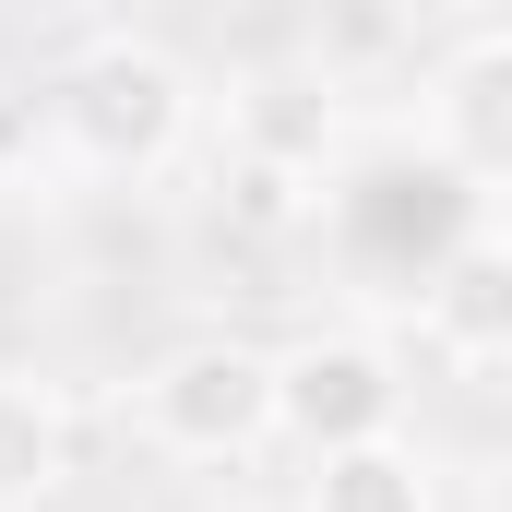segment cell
<instances>
[{"label":"cell","mask_w":512,"mask_h":512,"mask_svg":"<svg viewBox=\"0 0 512 512\" xmlns=\"http://www.w3.org/2000/svg\"><path fill=\"white\" fill-rule=\"evenodd\" d=\"M60 131L96 155V167H167L179 131H191V72L143 36H108L60 72Z\"/></svg>","instance_id":"obj_1"},{"label":"cell","mask_w":512,"mask_h":512,"mask_svg":"<svg viewBox=\"0 0 512 512\" xmlns=\"http://www.w3.org/2000/svg\"><path fill=\"white\" fill-rule=\"evenodd\" d=\"M143 429H155L167 453H191V465H227V453L274 441V358L239 346V334L167 346V358L143 370Z\"/></svg>","instance_id":"obj_2"},{"label":"cell","mask_w":512,"mask_h":512,"mask_svg":"<svg viewBox=\"0 0 512 512\" xmlns=\"http://www.w3.org/2000/svg\"><path fill=\"white\" fill-rule=\"evenodd\" d=\"M346 239H358V262L429 286L465 239H489V191H477L453 155H393V167H370V179L346 191Z\"/></svg>","instance_id":"obj_3"},{"label":"cell","mask_w":512,"mask_h":512,"mask_svg":"<svg viewBox=\"0 0 512 512\" xmlns=\"http://www.w3.org/2000/svg\"><path fill=\"white\" fill-rule=\"evenodd\" d=\"M274 429L322 465V453H358V441H405V382L370 334H310L274 358Z\"/></svg>","instance_id":"obj_4"},{"label":"cell","mask_w":512,"mask_h":512,"mask_svg":"<svg viewBox=\"0 0 512 512\" xmlns=\"http://www.w3.org/2000/svg\"><path fill=\"white\" fill-rule=\"evenodd\" d=\"M227 131H239V167L262 179H322V155H334V84L322 72H251L239 96H227Z\"/></svg>","instance_id":"obj_5"},{"label":"cell","mask_w":512,"mask_h":512,"mask_svg":"<svg viewBox=\"0 0 512 512\" xmlns=\"http://www.w3.org/2000/svg\"><path fill=\"white\" fill-rule=\"evenodd\" d=\"M417 322H429L441 358L501 370V358H512V251H501V239H465V251L417 286Z\"/></svg>","instance_id":"obj_6"},{"label":"cell","mask_w":512,"mask_h":512,"mask_svg":"<svg viewBox=\"0 0 512 512\" xmlns=\"http://www.w3.org/2000/svg\"><path fill=\"white\" fill-rule=\"evenodd\" d=\"M501 96H512V36H501V24H477V36H465V60L441 72V120H453L441 155H453L477 191L512 167V108H501Z\"/></svg>","instance_id":"obj_7"},{"label":"cell","mask_w":512,"mask_h":512,"mask_svg":"<svg viewBox=\"0 0 512 512\" xmlns=\"http://www.w3.org/2000/svg\"><path fill=\"white\" fill-rule=\"evenodd\" d=\"M60 477H72V417H60V393L24 382V370H0V512H36Z\"/></svg>","instance_id":"obj_8"},{"label":"cell","mask_w":512,"mask_h":512,"mask_svg":"<svg viewBox=\"0 0 512 512\" xmlns=\"http://www.w3.org/2000/svg\"><path fill=\"white\" fill-rule=\"evenodd\" d=\"M310 512H441V489L405 441H358V453L310 465Z\"/></svg>","instance_id":"obj_9"},{"label":"cell","mask_w":512,"mask_h":512,"mask_svg":"<svg viewBox=\"0 0 512 512\" xmlns=\"http://www.w3.org/2000/svg\"><path fill=\"white\" fill-rule=\"evenodd\" d=\"M239 215H251V227H286V215H298V179H262V167H239Z\"/></svg>","instance_id":"obj_10"},{"label":"cell","mask_w":512,"mask_h":512,"mask_svg":"<svg viewBox=\"0 0 512 512\" xmlns=\"http://www.w3.org/2000/svg\"><path fill=\"white\" fill-rule=\"evenodd\" d=\"M24 155H36V108L0 84V191H12V167H24Z\"/></svg>","instance_id":"obj_11"}]
</instances>
